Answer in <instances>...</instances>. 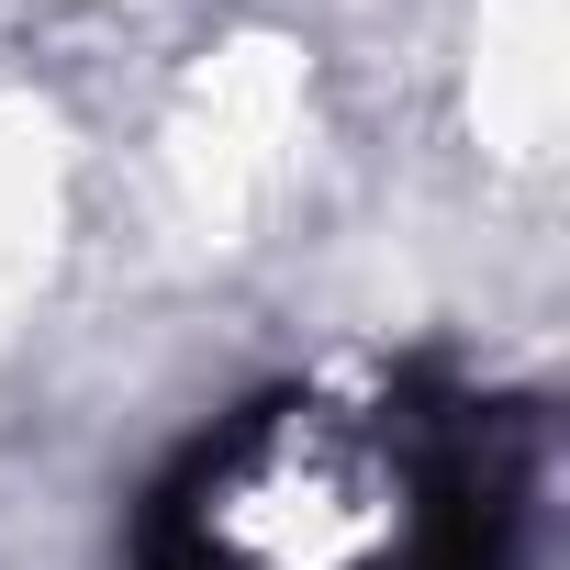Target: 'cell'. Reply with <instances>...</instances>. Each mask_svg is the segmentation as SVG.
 <instances>
[{
	"label": "cell",
	"mask_w": 570,
	"mask_h": 570,
	"mask_svg": "<svg viewBox=\"0 0 570 570\" xmlns=\"http://www.w3.org/2000/svg\"><path fill=\"white\" fill-rule=\"evenodd\" d=\"M548 414L448 358L268 381L202 425L146 514L135 570H525Z\"/></svg>",
	"instance_id": "1"
}]
</instances>
